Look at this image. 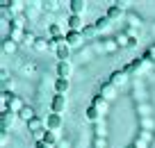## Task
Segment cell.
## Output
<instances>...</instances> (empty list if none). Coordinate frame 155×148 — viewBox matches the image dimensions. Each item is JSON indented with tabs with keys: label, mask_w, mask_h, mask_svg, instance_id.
Listing matches in <instances>:
<instances>
[{
	"label": "cell",
	"mask_w": 155,
	"mask_h": 148,
	"mask_svg": "<svg viewBox=\"0 0 155 148\" xmlns=\"http://www.w3.org/2000/svg\"><path fill=\"white\" fill-rule=\"evenodd\" d=\"M16 119H18V114H16V112H12V110L2 112V114H0V128L5 130V132H9V130L14 128Z\"/></svg>",
	"instance_id": "obj_1"
},
{
	"label": "cell",
	"mask_w": 155,
	"mask_h": 148,
	"mask_svg": "<svg viewBox=\"0 0 155 148\" xmlns=\"http://www.w3.org/2000/svg\"><path fill=\"white\" fill-rule=\"evenodd\" d=\"M50 110H53V114L62 116L64 112H66V96H57L55 94V98L50 100Z\"/></svg>",
	"instance_id": "obj_2"
},
{
	"label": "cell",
	"mask_w": 155,
	"mask_h": 148,
	"mask_svg": "<svg viewBox=\"0 0 155 148\" xmlns=\"http://www.w3.org/2000/svg\"><path fill=\"white\" fill-rule=\"evenodd\" d=\"M62 125H64V121H62V116H59V114H50L48 119H46V128H48L50 132H59Z\"/></svg>",
	"instance_id": "obj_3"
},
{
	"label": "cell",
	"mask_w": 155,
	"mask_h": 148,
	"mask_svg": "<svg viewBox=\"0 0 155 148\" xmlns=\"http://www.w3.org/2000/svg\"><path fill=\"white\" fill-rule=\"evenodd\" d=\"M57 77H64V80H71V73H73V64L71 62H57Z\"/></svg>",
	"instance_id": "obj_4"
},
{
	"label": "cell",
	"mask_w": 155,
	"mask_h": 148,
	"mask_svg": "<svg viewBox=\"0 0 155 148\" xmlns=\"http://www.w3.org/2000/svg\"><path fill=\"white\" fill-rule=\"evenodd\" d=\"M82 41H84V34L82 32H75V30H68V32H66V43L71 48H78Z\"/></svg>",
	"instance_id": "obj_5"
},
{
	"label": "cell",
	"mask_w": 155,
	"mask_h": 148,
	"mask_svg": "<svg viewBox=\"0 0 155 148\" xmlns=\"http://www.w3.org/2000/svg\"><path fill=\"white\" fill-rule=\"evenodd\" d=\"M114 89H116V87L112 84L110 80H107V82H101V89H98V94H101L105 100H112V98H114Z\"/></svg>",
	"instance_id": "obj_6"
},
{
	"label": "cell",
	"mask_w": 155,
	"mask_h": 148,
	"mask_svg": "<svg viewBox=\"0 0 155 148\" xmlns=\"http://www.w3.org/2000/svg\"><path fill=\"white\" fill-rule=\"evenodd\" d=\"M91 105L96 107V110L101 112V114H105V112H107V107H110V100H105V98H103L101 94H94V98H91Z\"/></svg>",
	"instance_id": "obj_7"
},
{
	"label": "cell",
	"mask_w": 155,
	"mask_h": 148,
	"mask_svg": "<svg viewBox=\"0 0 155 148\" xmlns=\"http://www.w3.org/2000/svg\"><path fill=\"white\" fill-rule=\"evenodd\" d=\"M68 89H71V80H64V77H57V80H55V94L57 96H66Z\"/></svg>",
	"instance_id": "obj_8"
},
{
	"label": "cell",
	"mask_w": 155,
	"mask_h": 148,
	"mask_svg": "<svg viewBox=\"0 0 155 148\" xmlns=\"http://www.w3.org/2000/svg\"><path fill=\"white\" fill-rule=\"evenodd\" d=\"M68 9H71V14L82 16L84 9H87V2H84V0H71V2H68Z\"/></svg>",
	"instance_id": "obj_9"
},
{
	"label": "cell",
	"mask_w": 155,
	"mask_h": 148,
	"mask_svg": "<svg viewBox=\"0 0 155 148\" xmlns=\"http://www.w3.org/2000/svg\"><path fill=\"white\" fill-rule=\"evenodd\" d=\"M126 80H128V73L123 71V68H121V71H114V73L110 75V82H112L114 87H121V84H126Z\"/></svg>",
	"instance_id": "obj_10"
},
{
	"label": "cell",
	"mask_w": 155,
	"mask_h": 148,
	"mask_svg": "<svg viewBox=\"0 0 155 148\" xmlns=\"http://www.w3.org/2000/svg\"><path fill=\"white\" fill-rule=\"evenodd\" d=\"M44 125H46V121H41L39 116H34V119L28 123V130H30V134H37V132H44Z\"/></svg>",
	"instance_id": "obj_11"
},
{
	"label": "cell",
	"mask_w": 155,
	"mask_h": 148,
	"mask_svg": "<svg viewBox=\"0 0 155 148\" xmlns=\"http://www.w3.org/2000/svg\"><path fill=\"white\" fill-rule=\"evenodd\" d=\"M55 55H57V59H59V62H71V46H68V43L59 46Z\"/></svg>",
	"instance_id": "obj_12"
},
{
	"label": "cell",
	"mask_w": 155,
	"mask_h": 148,
	"mask_svg": "<svg viewBox=\"0 0 155 148\" xmlns=\"http://www.w3.org/2000/svg\"><path fill=\"white\" fill-rule=\"evenodd\" d=\"M105 16H107V21H116V18H121V16H123V7L116 2V5H112L110 9H107V14H105Z\"/></svg>",
	"instance_id": "obj_13"
},
{
	"label": "cell",
	"mask_w": 155,
	"mask_h": 148,
	"mask_svg": "<svg viewBox=\"0 0 155 148\" xmlns=\"http://www.w3.org/2000/svg\"><path fill=\"white\" fill-rule=\"evenodd\" d=\"M23 107H25L23 98H21V96H16V94H12V98H9V110H12V112H16V114H18V112L23 110Z\"/></svg>",
	"instance_id": "obj_14"
},
{
	"label": "cell",
	"mask_w": 155,
	"mask_h": 148,
	"mask_svg": "<svg viewBox=\"0 0 155 148\" xmlns=\"http://www.w3.org/2000/svg\"><path fill=\"white\" fill-rule=\"evenodd\" d=\"M82 16H75V14H71L68 16V30H75V32H82Z\"/></svg>",
	"instance_id": "obj_15"
},
{
	"label": "cell",
	"mask_w": 155,
	"mask_h": 148,
	"mask_svg": "<svg viewBox=\"0 0 155 148\" xmlns=\"http://www.w3.org/2000/svg\"><path fill=\"white\" fill-rule=\"evenodd\" d=\"M34 116H37V114H34V110H32L30 105H25L23 110L18 112V119H21V121H25V123H30V121H32Z\"/></svg>",
	"instance_id": "obj_16"
},
{
	"label": "cell",
	"mask_w": 155,
	"mask_h": 148,
	"mask_svg": "<svg viewBox=\"0 0 155 148\" xmlns=\"http://www.w3.org/2000/svg\"><path fill=\"white\" fill-rule=\"evenodd\" d=\"M141 59H144L148 66H155V46H150L148 50H146L144 55H141Z\"/></svg>",
	"instance_id": "obj_17"
},
{
	"label": "cell",
	"mask_w": 155,
	"mask_h": 148,
	"mask_svg": "<svg viewBox=\"0 0 155 148\" xmlns=\"http://www.w3.org/2000/svg\"><path fill=\"white\" fill-rule=\"evenodd\" d=\"M84 116H87V121H91V123H94V121H98V119H101V112H98L94 105H89L87 110H84Z\"/></svg>",
	"instance_id": "obj_18"
},
{
	"label": "cell",
	"mask_w": 155,
	"mask_h": 148,
	"mask_svg": "<svg viewBox=\"0 0 155 148\" xmlns=\"http://www.w3.org/2000/svg\"><path fill=\"white\" fill-rule=\"evenodd\" d=\"M2 53H5V55L16 53V41H12V39H5V41H2Z\"/></svg>",
	"instance_id": "obj_19"
},
{
	"label": "cell",
	"mask_w": 155,
	"mask_h": 148,
	"mask_svg": "<svg viewBox=\"0 0 155 148\" xmlns=\"http://www.w3.org/2000/svg\"><path fill=\"white\" fill-rule=\"evenodd\" d=\"M48 34H50V39H59V37H64V34H62V28H59L57 23H50V25H48Z\"/></svg>",
	"instance_id": "obj_20"
},
{
	"label": "cell",
	"mask_w": 155,
	"mask_h": 148,
	"mask_svg": "<svg viewBox=\"0 0 155 148\" xmlns=\"http://www.w3.org/2000/svg\"><path fill=\"white\" fill-rule=\"evenodd\" d=\"M34 50H39V53H44V50H48V39L39 37V39H37V43H34Z\"/></svg>",
	"instance_id": "obj_21"
},
{
	"label": "cell",
	"mask_w": 155,
	"mask_h": 148,
	"mask_svg": "<svg viewBox=\"0 0 155 148\" xmlns=\"http://www.w3.org/2000/svg\"><path fill=\"white\" fill-rule=\"evenodd\" d=\"M44 141L48 143V146H53V148H55V143H57V132H50V130H46Z\"/></svg>",
	"instance_id": "obj_22"
},
{
	"label": "cell",
	"mask_w": 155,
	"mask_h": 148,
	"mask_svg": "<svg viewBox=\"0 0 155 148\" xmlns=\"http://www.w3.org/2000/svg\"><path fill=\"white\" fill-rule=\"evenodd\" d=\"M96 32H98L96 25H84V28H82V34H84V37H94Z\"/></svg>",
	"instance_id": "obj_23"
},
{
	"label": "cell",
	"mask_w": 155,
	"mask_h": 148,
	"mask_svg": "<svg viewBox=\"0 0 155 148\" xmlns=\"http://www.w3.org/2000/svg\"><path fill=\"white\" fill-rule=\"evenodd\" d=\"M107 146V141H105V137H96V141H94V148H105Z\"/></svg>",
	"instance_id": "obj_24"
},
{
	"label": "cell",
	"mask_w": 155,
	"mask_h": 148,
	"mask_svg": "<svg viewBox=\"0 0 155 148\" xmlns=\"http://www.w3.org/2000/svg\"><path fill=\"white\" fill-rule=\"evenodd\" d=\"M107 23H110V21H107V16H103V18H98V21H96V23H94V25H96V28L101 30V28H105Z\"/></svg>",
	"instance_id": "obj_25"
},
{
	"label": "cell",
	"mask_w": 155,
	"mask_h": 148,
	"mask_svg": "<svg viewBox=\"0 0 155 148\" xmlns=\"http://www.w3.org/2000/svg\"><path fill=\"white\" fill-rule=\"evenodd\" d=\"M44 7H46L48 12H57V9H59V2H46Z\"/></svg>",
	"instance_id": "obj_26"
},
{
	"label": "cell",
	"mask_w": 155,
	"mask_h": 148,
	"mask_svg": "<svg viewBox=\"0 0 155 148\" xmlns=\"http://www.w3.org/2000/svg\"><path fill=\"white\" fill-rule=\"evenodd\" d=\"M34 148H53V146H48L46 141H37V143H34Z\"/></svg>",
	"instance_id": "obj_27"
},
{
	"label": "cell",
	"mask_w": 155,
	"mask_h": 148,
	"mask_svg": "<svg viewBox=\"0 0 155 148\" xmlns=\"http://www.w3.org/2000/svg\"><path fill=\"white\" fill-rule=\"evenodd\" d=\"M105 48H107V50H114L116 43H112V39H107V46H105Z\"/></svg>",
	"instance_id": "obj_28"
},
{
	"label": "cell",
	"mask_w": 155,
	"mask_h": 148,
	"mask_svg": "<svg viewBox=\"0 0 155 148\" xmlns=\"http://www.w3.org/2000/svg\"><path fill=\"white\" fill-rule=\"evenodd\" d=\"M130 148H137V146H130Z\"/></svg>",
	"instance_id": "obj_29"
}]
</instances>
